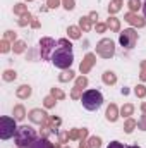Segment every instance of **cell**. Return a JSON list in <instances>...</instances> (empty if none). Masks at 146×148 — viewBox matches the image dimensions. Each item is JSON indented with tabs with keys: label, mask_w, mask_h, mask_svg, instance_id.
Here are the masks:
<instances>
[{
	"label": "cell",
	"mask_w": 146,
	"mask_h": 148,
	"mask_svg": "<svg viewBox=\"0 0 146 148\" xmlns=\"http://www.w3.org/2000/svg\"><path fill=\"white\" fill-rule=\"evenodd\" d=\"M74 62V53L72 48H67V47H57L55 52L52 53V64L57 67V69H71Z\"/></svg>",
	"instance_id": "1"
},
{
	"label": "cell",
	"mask_w": 146,
	"mask_h": 148,
	"mask_svg": "<svg viewBox=\"0 0 146 148\" xmlns=\"http://www.w3.org/2000/svg\"><path fill=\"white\" fill-rule=\"evenodd\" d=\"M36 138H38L36 129H35L33 126L23 124V126L17 127V133H16V136H14V141H16L17 148H29L35 143Z\"/></svg>",
	"instance_id": "2"
},
{
	"label": "cell",
	"mask_w": 146,
	"mask_h": 148,
	"mask_svg": "<svg viewBox=\"0 0 146 148\" xmlns=\"http://www.w3.org/2000/svg\"><path fill=\"white\" fill-rule=\"evenodd\" d=\"M81 103L86 110L95 112L103 105V95L98 90H86L81 97Z\"/></svg>",
	"instance_id": "3"
},
{
	"label": "cell",
	"mask_w": 146,
	"mask_h": 148,
	"mask_svg": "<svg viewBox=\"0 0 146 148\" xmlns=\"http://www.w3.org/2000/svg\"><path fill=\"white\" fill-rule=\"evenodd\" d=\"M17 133V121L9 115L0 117V138L2 140H10Z\"/></svg>",
	"instance_id": "4"
},
{
	"label": "cell",
	"mask_w": 146,
	"mask_h": 148,
	"mask_svg": "<svg viewBox=\"0 0 146 148\" xmlns=\"http://www.w3.org/2000/svg\"><path fill=\"white\" fill-rule=\"evenodd\" d=\"M138 40H139V35H138V31L134 28H127V29H124V31L119 33V43L124 48H127V50L134 48V45L138 43Z\"/></svg>",
	"instance_id": "5"
},
{
	"label": "cell",
	"mask_w": 146,
	"mask_h": 148,
	"mask_svg": "<svg viewBox=\"0 0 146 148\" xmlns=\"http://www.w3.org/2000/svg\"><path fill=\"white\" fill-rule=\"evenodd\" d=\"M96 55L102 59H112L115 55V43L110 38H103L96 43Z\"/></svg>",
	"instance_id": "6"
},
{
	"label": "cell",
	"mask_w": 146,
	"mask_h": 148,
	"mask_svg": "<svg viewBox=\"0 0 146 148\" xmlns=\"http://www.w3.org/2000/svg\"><path fill=\"white\" fill-rule=\"evenodd\" d=\"M59 43H55V40L53 38H41L40 40V57H41V60H52V53L55 52V47H57Z\"/></svg>",
	"instance_id": "7"
},
{
	"label": "cell",
	"mask_w": 146,
	"mask_h": 148,
	"mask_svg": "<svg viewBox=\"0 0 146 148\" xmlns=\"http://www.w3.org/2000/svg\"><path fill=\"white\" fill-rule=\"evenodd\" d=\"M124 21L129 23V24L134 26V28H145L146 26V17H141V16L136 14V12H127V14L124 16Z\"/></svg>",
	"instance_id": "8"
},
{
	"label": "cell",
	"mask_w": 146,
	"mask_h": 148,
	"mask_svg": "<svg viewBox=\"0 0 146 148\" xmlns=\"http://www.w3.org/2000/svg\"><path fill=\"white\" fill-rule=\"evenodd\" d=\"M95 64H96V55H95V53H86L84 59H83V62L79 64V71H81V74H88L91 69H93Z\"/></svg>",
	"instance_id": "9"
},
{
	"label": "cell",
	"mask_w": 146,
	"mask_h": 148,
	"mask_svg": "<svg viewBox=\"0 0 146 148\" xmlns=\"http://www.w3.org/2000/svg\"><path fill=\"white\" fill-rule=\"evenodd\" d=\"M28 117H29V121H31L33 124H41V122L48 117V114L45 110H41V109H33V110H29Z\"/></svg>",
	"instance_id": "10"
},
{
	"label": "cell",
	"mask_w": 146,
	"mask_h": 148,
	"mask_svg": "<svg viewBox=\"0 0 146 148\" xmlns=\"http://www.w3.org/2000/svg\"><path fill=\"white\" fill-rule=\"evenodd\" d=\"M105 117H107L108 122H115V121L120 117V110H119V107H117L115 103H110L108 107H107V110H105Z\"/></svg>",
	"instance_id": "11"
},
{
	"label": "cell",
	"mask_w": 146,
	"mask_h": 148,
	"mask_svg": "<svg viewBox=\"0 0 146 148\" xmlns=\"http://www.w3.org/2000/svg\"><path fill=\"white\" fill-rule=\"evenodd\" d=\"M31 93H33V90H31L29 84H21V86L16 90V97H17L19 100H28V98L31 97Z\"/></svg>",
	"instance_id": "12"
},
{
	"label": "cell",
	"mask_w": 146,
	"mask_h": 148,
	"mask_svg": "<svg viewBox=\"0 0 146 148\" xmlns=\"http://www.w3.org/2000/svg\"><path fill=\"white\" fill-rule=\"evenodd\" d=\"M29 148H53V143L48 140V138H43V136H38L35 140V143Z\"/></svg>",
	"instance_id": "13"
},
{
	"label": "cell",
	"mask_w": 146,
	"mask_h": 148,
	"mask_svg": "<svg viewBox=\"0 0 146 148\" xmlns=\"http://www.w3.org/2000/svg\"><path fill=\"white\" fill-rule=\"evenodd\" d=\"M12 115H14V119L19 122V121H23L28 114H26V109H24V105L23 103H17V105H14V110H12Z\"/></svg>",
	"instance_id": "14"
},
{
	"label": "cell",
	"mask_w": 146,
	"mask_h": 148,
	"mask_svg": "<svg viewBox=\"0 0 146 148\" xmlns=\"http://www.w3.org/2000/svg\"><path fill=\"white\" fill-rule=\"evenodd\" d=\"M102 81H103L105 84L112 86V84L117 83V74L113 73V71H105V73L102 74Z\"/></svg>",
	"instance_id": "15"
},
{
	"label": "cell",
	"mask_w": 146,
	"mask_h": 148,
	"mask_svg": "<svg viewBox=\"0 0 146 148\" xmlns=\"http://www.w3.org/2000/svg\"><path fill=\"white\" fill-rule=\"evenodd\" d=\"M107 26H108L110 31H113V33H119V31H120V19H117V17L110 16L108 19H107Z\"/></svg>",
	"instance_id": "16"
},
{
	"label": "cell",
	"mask_w": 146,
	"mask_h": 148,
	"mask_svg": "<svg viewBox=\"0 0 146 148\" xmlns=\"http://www.w3.org/2000/svg\"><path fill=\"white\" fill-rule=\"evenodd\" d=\"M79 28H81L83 31H91V28H93L91 17H89V16H83V17L79 19Z\"/></svg>",
	"instance_id": "17"
},
{
	"label": "cell",
	"mask_w": 146,
	"mask_h": 148,
	"mask_svg": "<svg viewBox=\"0 0 146 148\" xmlns=\"http://www.w3.org/2000/svg\"><path fill=\"white\" fill-rule=\"evenodd\" d=\"M26 48H28V45H26V41H24V40H17L16 43H12V52H14L16 55L24 53V52H26Z\"/></svg>",
	"instance_id": "18"
},
{
	"label": "cell",
	"mask_w": 146,
	"mask_h": 148,
	"mask_svg": "<svg viewBox=\"0 0 146 148\" xmlns=\"http://www.w3.org/2000/svg\"><path fill=\"white\" fill-rule=\"evenodd\" d=\"M71 79H76V73L72 69H65V71H62L59 74V81L60 83H69Z\"/></svg>",
	"instance_id": "19"
},
{
	"label": "cell",
	"mask_w": 146,
	"mask_h": 148,
	"mask_svg": "<svg viewBox=\"0 0 146 148\" xmlns=\"http://www.w3.org/2000/svg\"><path fill=\"white\" fill-rule=\"evenodd\" d=\"M60 124H62V119L57 117V115H50V127L53 131V134H59L60 131Z\"/></svg>",
	"instance_id": "20"
},
{
	"label": "cell",
	"mask_w": 146,
	"mask_h": 148,
	"mask_svg": "<svg viewBox=\"0 0 146 148\" xmlns=\"http://www.w3.org/2000/svg\"><path fill=\"white\" fill-rule=\"evenodd\" d=\"M122 3H124V0H112L108 3V14L110 16H113V14H117L120 9H122Z\"/></svg>",
	"instance_id": "21"
},
{
	"label": "cell",
	"mask_w": 146,
	"mask_h": 148,
	"mask_svg": "<svg viewBox=\"0 0 146 148\" xmlns=\"http://www.w3.org/2000/svg\"><path fill=\"white\" fill-rule=\"evenodd\" d=\"M136 127H138V121H134L132 117L126 119V122H124V131H126L127 134H131V133H132Z\"/></svg>",
	"instance_id": "22"
},
{
	"label": "cell",
	"mask_w": 146,
	"mask_h": 148,
	"mask_svg": "<svg viewBox=\"0 0 146 148\" xmlns=\"http://www.w3.org/2000/svg\"><path fill=\"white\" fill-rule=\"evenodd\" d=\"M132 114H134V105H132V103H124V105H122V109H120V115H122V117L129 119Z\"/></svg>",
	"instance_id": "23"
},
{
	"label": "cell",
	"mask_w": 146,
	"mask_h": 148,
	"mask_svg": "<svg viewBox=\"0 0 146 148\" xmlns=\"http://www.w3.org/2000/svg\"><path fill=\"white\" fill-rule=\"evenodd\" d=\"M81 33H83V29L79 26H69L67 28V35H69V38H72V40H79L81 38Z\"/></svg>",
	"instance_id": "24"
},
{
	"label": "cell",
	"mask_w": 146,
	"mask_h": 148,
	"mask_svg": "<svg viewBox=\"0 0 146 148\" xmlns=\"http://www.w3.org/2000/svg\"><path fill=\"white\" fill-rule=\"evenodd\" d=\"M12 10H14V14H16V16H19V17H21V16L28 14V5H26V3H23V2H19V3H16V5H14V9H12Z\"/></svg>",
	"instance_id": "25"
},
{
	"label": "cell",
	"mask_w": 146,
	"mask_h": 148,
	"mask_svg": "<svg viewBox=\"0 0 146 148\" xmlns=\"http://www.w3.org/2000/svg\"><path fill=\"white\" fill-rule=\"evenodd\" d=\"M33 19H35V17H33V14H31V12H28V14L21 16V19L17 21V24H19L21 28H26L28 24H31V23H33Z\"/></svg>",
	"instance_id": "26"
},
{
	"label": "cell",
	"mask_w": 146,
	"mask_h": 148,
	"mask_svg": "<svg viewBox=\"0 0 146 148\" xmlns=\"http://www.w3.org/2000/svg\"><path fill=\"white\" fill-rule=\"evenodd\" d=\"M2 79H3V81H7V83L16 81V79H17V73H16L14 69H5L3 74H2Z\"/></svg>",
	"instance_id": "27"
},
{
	"label": "cell",
	"mask_w": 146,
	"mask_h": 148,
	"mask_svg": "<svg viewBox=\"0 0 146 148\" xmlns=\"http://www.w3.org/2000/svg\"><path fill=\"white\" fill-rule=\"evenodd\" d=\"M127 7H129L131 12H136L138 14V10L143 9V3H141V0H127Z\"/></svg>",
	"instance_id": "28"
},
{
	"label": "cell",
	"mask_w": 146,
	"mask_h": 148,
	"mask_svg": "<svg viewBox=\"0 0 146 148\" xmlns=\"http://www.w3.org/2000/svg\"><path fill=\"white\" fill-rule=\"evenodd\" d=\"M43 105H45V109H53L57 105V98L52 97V95H48V97L43 98Z\"/></svg>",
	"instance_id": "29"
},
{
	"label": "cell",
	"mask_w": 146,
	"mask_h": 148,
	"mask_svg": "<svg viewBox=\"0 0 146 148\" xmlns=\"http://www.w3.org/2000/svg\"><path fill=\"white\" fill-rule=\"evenodd\" d=\"M50 95H52V97H55L57 100H64V98H65V93H64L60 88H57V86L50 88Z\"/></svg>",
	"instance_id": "30"
},
{
	"label": "cell",
	"mask_w": 146,
	"mask_h": 148,
	"mask_svg": "<svg viewBox=\"0 0 146 148\" xmlns=\"http://www.w3.org/2000/svg\"><path fill=\"white\" fill-rule=\"evenodd\" d=\"M3 40H7V41H10V43H16V41H17V33L12 31V29H7V31L3 33Z\"/></svg>",
	"instance_id": "31"
},
{
	"label": "cell",
	"mask_w": 146,
	"mask_h": 148,
	"mask_svg": "<svg viewBox=\"0 0 146 148\" xmlns=\"http://www.w3.org/2000/svg\"><path fill=\"white\" fill-rule=\"evenodd\" d=\"M74 86H77V88H83V90H84V88L88 86V77H86L84 74H83V76H77V77H76V84H74Z\"/></svg>",
	"instance_id": "32"
},
{
	"label": "cell",
	"mask_w": 146,
	"mask_h": 148,
	"mask_svg": "<svg viewBox=\"0 0 146 148\" xmlns=\"http://www.w3.org/2000/svg\"><path fill=\"white\" fill-rule=\"evenodd\" d=\"M10 50H12V43L2 38V41H0V52H2V53H7V52H10Z\"/></svg>",
	"instance_id": "33"
},
{
	"label": "cell",
	"mask_w": 146,
	"mask_h": 148,
	"mask_svg": "<svg viewBox=\"0 0 146 148\" xmlns=\"http://www.w3.org/2000/svg\"><path fill=\"white\" fill-rule=\"evenodd\" d=\"M57 136H59V141H60V143H69V140H71L69 131H65V129H60Z\"/></svg>",
	"instance_id": "34"
},
{
	"label": "cell",
	"mask_w": 146,
	"mask_h": 148,
	"mask_svg": "<svg viewBox=\"0 0 146 148\" xmlns=\"http://www.w3.org/2000/svg\"><path fill=\"white\" fill-rule=\"evenodd\" d=\"M134 95H136L138 98H145L146 97V86L145 84H138V86L134 88Z\"/></svg>",
	"instance_id": "35"
},
{
	"label": "cell",
	"mask_w": 146,
	"mask_h": 148,
	"mask_svg": "<svg viewBox=\"0 0 146 148\" xmlns=\"http://www.w3.org/2000/svg\"><path fill=\"white\" fill-rule=\"evenodd\" d=\"M88 143H89L91 148H100L102 147V138H100V136H91V138L88 140Z\"/></svg>",
	"instance_id": "36"
},
{
	"label": "cell",
	"mask_w": 146,
	"mask_h": 148,
	"mask_svg": "<svg viewBox=\"0 0 146 148\" xmlns=\"http://www.w3.org/2000/svg\"><path fill=\"white\" fill-rule=\"evenodd\" d=\"M69 136H71L72 141H79V140H81V129H79V127H72V129L69 131Z\"/></svg>",
	"instance_id": "37"
},
{
	"label": "cell",
	"mask_w": 146,
	"mask_h": 148,
	"mask_svg": "<svg viewBox=\"0 0 146 148\" xmlns=\"http://www.w3.org/2000/svg\"><path fill=\"white\" fill-rule=\"evenodd\" d=\"M81 97H83V88L74 86L72 91H71V98H74V100H81Z\"/></svg>",
	"instance_id": "38"
},
{
	"label": "cell",
	"mask_w": 146,
	"mask_h": 148,
	"mask_svg": "<svg viewBox=\"0 0 146 148\" xmlns=\"http://www.w3.org/2000/svg\"><path fill=\"white\" fill-rule=\"evenodd\" d=\"M62 5H64L65 10H72L76 7V0H62Z\"/></svg>",
	"instance_id": "39"
},
{
	"label": "cell",
	"mask_w": 146,
	"mask_h": 148,
	"mask_svg": "<svg viewBox=\"0 0 146 148\" xmlns=\"http://www.w3.org/2000/svg\"><path fill=\"white\" fill-rule=\"evenodd\" d=\"M95 29H96V33H105L108 29V26H107V23H96Z\"/></svg>",
	"instance_id": "40"
},
{
	"label": "cell",
	"mask_w": 146,
	"mask_h": 148,
	"mask_svg": "<svg viewBox=\"0 0 146 148\" xmlns=\"http://www.w3.org/2000/svg\"><path fill=\"white\" fill-rule=\"evenodd\" d=\"M139 67H141V73H139V77H141V81H146V60H141Z\"/></svg>",
	"instance_id": "41"
},
{
	"label": "cell",
	"mask_w": 146,
	"mask_h": 148,
	"mask_svg": "<svg viewBox=\"0 0 146 148\" xmlns=\"http://www.w3.org/2000/svg\"><path fill=\"white\" fill-rule=\"evenodd\" d=\"M138 127H139L141 131H146V114H143V115L139 117V121H138Z\"/></svg>",
	"instance_id": "42"
},
{
	"label": "cell",
	"mask_w": 146,
	"mask_h": 148,
	"mask_svg": "<svg viewBox=\"0 0 146 148\" xmlns=\"http://www.w3.org/2000/svg\"><path fill=\"white\" fill-rule=\"evenodd\" d=\"M57 43H59V47H67V48H72V43H71L67 38H60Z\"/></svg>",
	"instance_id": "43"
},
{
	"label": "cell",
	"mask_w": 146,
	"mask_h": 148,
	"mask_svg": "<svg viewBox=\"0 0 146 148\" xmlns=\"http://www.w3.org/2000/svg\"><path fill=\"white\" fill-rule=\"evenodd\" d=\"M60 2H62V0H46V7H48V9H57V7L60 5Z\"/></svg>",
	"instance_id": "44"
},
{
	"label": "cell",
	"mask_w": 146,
	"mask_h": 148,
	"mask_svg": "<svg viewBox=\"0 0 146 148\" xmlns=\"http://www.w3.org/2000/svg\"><path fill=\"white\" fill-rule=\"evenodd\" d=\"M107 148H126V147H124V145H122L120 141H112V143H110V145H108Z\"/></svg>",
	"instance_id": "45"
},
{
	"label": "cell",
	"mask_w": 146,
	"mask_h": 148,
	"mask_svg": "<svg viewBox=\"0 0 146 148\" xmlns=\"http://www.w3.org/2000/svg\"><path fill=\"white\" fill-rule=\"evenodd\" d=\"M79 148H91L86 140H79Z\"/></svg>",
	"instance_id": "46"
},
{
	"label": "cell",
	"mask_w": 146,
	"mask_h": 148,
	"mask_svg": "<svg viewBox=\"0 0 146 148\" xmlns=\"http://www.w3.org/2000/svg\"><path fill=\"white\" fill-rule=\"evenodd\" d=\"M86 136H88V129L83 127V129H81V140H86Z\"/></svg>",
	"instance_id": "47"
},
{
	"label": "cell",
	"mask_w": 146,
	"mask_h": 148,
	"mask_svg": "<svg viewBox=\"0 0 146 148\" xmlns=\"http://www.w3.org/2000/svg\"><path fill=\"white\" fill-rule=\"evenodd\" d=\"M40 26H41V24H40V21H38V19H33V23H31V28H35V29H38Z\"/></svg>",
	"instance_id": "48"
},
{
	"label": "cell",
	"mask_w": 146,
	"mask_h": 148,
	"mask_svg": "<svg viewBox=\"0 0 146 148\" xmlns=\"http://www.w3.org/2000/svg\"><path fill=\"white\" fill-rule=\"evenodd\" d=\"M88 16H89V17H91V21H96V19H98V14H96V12H95V10H93V12H89V14H88Z\"/></svg>",
	"instance_id": "49"
},
{
	"label": "cell",
	"mask_w": 146,
	"mask_h": 148,
	"mask_svg": "<svg viewBox=\"0 0 146 148\" xmlns=\"http://www.w3.org/2000/svg\"><path fill=\"white\" fill-rule=\"evenodd\" d=\"M120 93H122V95H129V88H126V86H124V88L120 90Z\"/></svg>",
	"instance_id": "50"
},
{
	"label": "cell",
	"mask_w": 146,
	"mask_h": 148,
	"mask_svg": "<svg viewBox=\"0 0 146 148\" xmlns=\"http://www.w3.org/2000/svg\"><path fill=\"white\" fill-rule=\"evenodd\" d=\"M141 112H143V114H146V102H143V103H141Z\"/></svg>",
	"instance_id": "51"
},
{
	"label": "cell",
	"mask_w": 146,
	"mask_h": 148,
	"mask_svg": "<svg viewBox=\"0 0 146 148\" xmlns=\"http://www.w3.org/2000/svg\"><path fill=\"white\" fill-rule=\"evenodd\" d=\"M143 14H145V17H146V0L143 2Z\"/></svg>",
	"instance_id": "52"
},
{
	"label": "cell",
	"mask_w": 146,
	"mask_h": 148,
	"mask_svg": "<svg viewBox=\"0 0 146 148\" xmlns=\"http://www.w3.org/2000/svg\"><path fill=\"white\" fill-rule=\"evenodd\" d=\"M60 145H62L60 141H59V143H53V148H62V147H60Z\"/></svg>",
	"instance_id": "53"
},
{
	"label": "cell",
	"mask_w": 146,
	"mask_h": 148,
	"mask_svg": "<svg viewBox=\"0 0 146 148\" xmlns=\"http://www.w3.org/2000/svg\"><path fill=\"white\" fill-rule=\"evenodd\" d=\"M126 148H141V147H136V145H129V147H126Z\"/></svg>",
	"instance_id": "54"
},
{
	"label": "cell",
	"mask_w": 146,
	"mask_h": 148,
	"mask_svg": "<svg viewBox=\"0 0 146 148\" xmlns=\"http://www.w3.org/2000/svg\"><path fill=\"white\" fill-rule=\"evenodd\" d=\"M26 2H33V0H26Z\"/></svg>",
	"instance_id": "55"
},
{
	"label": "cell",
	"mask_w": 146,
	"mask_h": 148,
	"mask_svg": "<svg viewBox=\"0 0 146 148\" xmlns=\"http://www.w3.org/2000/svg\"><path fill=\"white\" fill-rule=\"evenodd\" d=\"M64 148H69V147H64Z\"/></svg>",
	"instance_id": "56"
}]
</instances>
